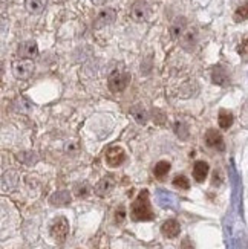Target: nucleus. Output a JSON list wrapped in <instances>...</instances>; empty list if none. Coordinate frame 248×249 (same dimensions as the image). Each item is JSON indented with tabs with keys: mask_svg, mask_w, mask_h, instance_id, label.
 <instances>
[{
	"mask_svg": "<svg viewBox=\"0 0 248 249\" xmlns=\"http://www.w3.org/2000/svg\"><path fill=\"white\" fill-rule=\"evenodd\" d=\"M131 217L135 222H149L155 217V214L150 207V200H149V191L143 190L139 191L138 197L134 200L132 207H131Z\"/></svg>",
	"mask_w": 248,
	"mask_h": 249,
	"instance_id": "nucleus-1",
	"label": "nucleus"
},
{
	"mask_svg": "<svg viewBox=\"0 0 248 249\" xmlns=\"http://www.w3.org/2000/svg\"><path fill=\"white\" fill-rule=\"evenodd\" d=\"M129 83H131V73L123 71V69H115L111 75L109 80H107V84H109V89L115 93L123 92Z\"/></svg>",
	"mask_w": 248,
	"mask_h": 249,
	"instance_id": "nucleus-2",
	"label": "nucleus"
},
{
	"mask_svg": "<svg viewBox=\"0 0 248 249\" xmlns=\"http://www.w3.org/2000/svg\"><path fill=\"white\" fill-rule=\"evenodd\" d=\"M13 73L19 80H28L34 73V64H32L31 60H16L13 63Z\"/></svg>",
	"mask_w": 248,
	"mask_h": 249,
	"instance_id": "nucleus-3",
	"label": "nucleus"
},
{
	"mask_svg": "<svg viewBox=\"0 0 248 249\" xmlns=\"http://www.w3.org/2000/svg\"><path fill=\"white\" fill-rule=\"evenodd\" d=\"M69 232V223L64 217H58L54 220L52 226H51V235L56 239L57 242H63L66 239V235Z\"/></svg>",
	"mask_w": 248,
	"mask_h": 249,
	"instance_id": "nucleus-4",
	"label": "nucleus"
},
{
	"mask_svg": "<svg viewBox=\"0 0 248 249\" xmlns=\"http://www.w3.org/2000/svg\"><path fill=\"white\" fill-rule=\"evenodd\" d=\"M126 159V153L121 147L118 145H114V147H109L106 151V162L109 167H120Z\"/></svg>",
	"mask_w": 248,
	"mask_h": 249,
	"instance_id": "nucleus-5",
	"label": "nucleus"
},
{
	"mask_svg": "<svg viewBox=\"0 0 248 249\" xmlns=\"http://www.w3.org/2000/svg\"><path fill=\"white\" fill-rule=\"evenodd\" d=\"M17 55L23 60H32L38 55V46L34 40H28V41H23L19 45V49H17Z\"/></svg>",
	"mask_w": 248,
	"mask_h": 249,
	"instance_id": "nucleus-6",
	"label": "nucleus"
},
{
	"mask_svg": "<svg viewBox=\"0 0 248 249\" xmlns=\"http://www.w3.org/2000/svg\"><path fill=\"white\" fill-rule=\"evenodd\" d=\"M150 14V5L146 0H136L131 8V17L135 21H144Z\"/></svg>",
	"mask_w": 248,
	"mask_h": 249,
	"instance_id": "nucleus-7",
	"label": "nucleus"
},
{
	"mask_svg": "<svg viewBox=\"0 0 248 249\" xmlns=\"http://www.w3.org/2000/svg\"><path fill=\"white\" fill-rule=\"evenodd\" d=\"M115 17H116L115 9H112V8H106V9L100 11L98 16H96V18H95V26H96V28H103V26L111 25L112 21L115 20Z\"/></svg>",
	"mask_w": 248,
	"mask_h": 249,
	"instance_id": "nucleus-8",
	"label": "nucleus"
},
{
	"mask_svg": "<svg viewBox=\"0 0 248 249\" xmlns=\"http://www.w3.org/2000/svg\"><path fill=\"white\" fill-rule=\"evenodd\" d=\"M206 144L211 148H218V150H224V138L222 135L218 132V130L210 128L206 133Z\"/></svg>",
	"mask_w": 248,
	"mask_h": 249,
	"instance_id": "nucleus-9",
	"label": "nucleus"
},
{
	"mask_svg": "<svg viewBox=\"0 0 248 249\" xmlns=\"http://www.w3.org/2000/svg\"><path fill=\"white\" fill-rule=\"evenodd\" d=\"M179 231H181V226L176 220H167L163 223V226H161V232H163L166 237H169V239H175V237L179 235Z\"/></svg>",
	"mask_w": 248,
	"mask_h": 249,
	"instance_id": "nucleus-10",
	"label": "nucleus"
},
{
	"mask_svg": "<svg viewBox=\"0 0 248 249\" xmlns=\"http://www.w3.org/2000/svg\"><path fill=\"white\" fill-rule=\"evenodd\" d=\"M187 28H189V26H187L186 18H184V17H178V18L173 21V25H172V28H170V36H172V38L179 40L181 36L184 34Z\"/></svg>",
	"mask_w": 248,
	"mask_h": 249,
	"instance_id": "nucleus-11",
	"label": "nucleus"
},
{
	"mask_svg": "<svg viewBox=\"0 0 248 249\" xmlns=\"http://www.w3.org/2000/svg\"><path fill=\"white\" fill-rule=\"evenodd\" d=\"M179 41H181V46L184 49H191L193 46H195V43H196V31H195V28H187L184 34L181 36Z\"/></svg>",
	"mask_w": 248,
	"mask_h": 249,
	"instance_id": "nucleus-12",
	"label": "nucleus"
},
{
	"mask_svg": "<svg viewBox=\"0 0 248 249\" xmlns=\"http://www.w3.org/2000/svg\"><path fill=\"white\" fill-rule=\"evenodd\" d=\"M46 5H48V0H26L25 2V6H26V11L31 14H41L43 11L46 9Z\"/></svg>",
	"mask_w": 248,
	"mask_h": 249,
	"instance_id": "nucleus-13",
	"label": "nucleus"
},
{
	"mask_svg": "<svg viewBox=\"0 0 248 249\" xmlns=\"http://www.w3.org/2000/svg\"><path fill=\"white\" fill-rule=\"evenodd\" d=\"M209 164L207 162H204V160H198L195 167H193V178H195L198 182H204L209 175Z\"/></svg>",
	"mask_w": 248,
	"mask_h": 249,
	"instance_id": "nucleus-14",
	"label": "nucleus"
},
{
	"mask_svg": "<svg viewBox=\"0 0 248 249\" xmlns=\"http://www.w3.org/2000/svg\"><path fill=\"white\" fill-rule=\"evenodd\" d=\"M211 80H213V83H214V84L222 86V84L227 83L229 75H227V72H225V69H224L222 66H216V68H213V72H211Z\"/></svg>",
	"mask_w": 248,
	"mask_h": 249,
	"instance_id": "nucleus-15",
	"label": "nucleus"
},
{
	"mask_svg": "<svg viewBox=\"0 0 248 249\" xmlns=\"http://www.w3.org/2000/svg\"><path fill=\"white\" fill-rule=\"evenodd\" d=\"M233 121H234V118H233V113H231V112L225 110V109H221V110H219L218 123H219V127H221V128L225 130V128L231 127Z\"/></svg>",
	"mask_w": 248,
	"mask_h": 249,
	"instance_id": "nucleus-16",
	"label": "nucleus"
},
{
	"mask_svg": "<svg viewBox=\"0 0 248 249\" xmlns=\"http://www.w3.org/2000/svg\"><path fill=\"white\" fill-rule=\"evenodd\" d=\"M169 170H170V164L167 160H159L158 164L155 165V168H153V173H155V176L158 178V179H163L167 173H169Z\"/></svg>",
	"mask_w": 248,
	"mask_h": 249,
	"instance_id": "nucleus-17",
	"label": "nucleus"
},
{
	"mask_svg": "<svg viewBox=\"0 0 248 249\" xmlns=\"http://www.w3.org/2000/svg\"><path fill=\"white\" fill-rule=\"evenodd\" d=\"M245 20H248V2L242 3L234 11V21L239 23V21H245Z\"/></svg>",
	"mask_w": 248,
	"mask_h": 249,
	"instance_id": "nucleus-18",
	"label": "nucleus"
},
{
	"mask_svg": "<svg viewBox=\"0 0 248 249\" xmlns=\"http://www.w3.org/2000/svg\"><path fill=\"white\" fill-rule=\"evenodd\" d=\"M112 185H114L112 179H111V178H104V179L98 183V185H96V193H98L100 196H104V194H107V193L111 191Z\"/></svg>",
	"mask_w": 248,
	"mask_h": 249,
	"instance_id": "nucleus-19",
	"label": "nucleus"
},
{
	"mask_svg": "<svg viewBox=\"0 0 248 249\" xmlns=\"http://www.w3.org/2000/svg\"><path fill=\"white\" fill-rule=\"evenodd\" d=\"M173 185H175L176 188H181V190H189L190 182H189V179H187L186 176H176V178L173 179Z\"/></svg>",
	"mask_w": 248,
	"mask_h": 249,
	"instance_id": "nucleus-20",
	"label": "nucleus"
},
{
	"mask_svg": "<svg viewBox=\"0 0 248 249\" xmlns=\"http://www.w3.org/2000/svg\"><path fill=\"white\" fill-rule=\"evenodd\" d=\"M132 115L135 116V120H136L138 123H146L147 115H146V112L143 110V107H139V106L134 107V109H132Z\"/></svg>",
	"mask_w": 248,
	"mask_h": 249,
	"instance_id": "nucleus-21",
	"label": "nucleus"
},
{
	"mask_svg": "<svg viewBox=\"0 0 248 249\" xmlns=\"http://www.w3.org/2000/svg\"><path fill=\"white\" fill-rule=\"evenodd\" d=\"M17 101L21 104V106H19V107H16L17 110H20V112H29L31 110V107H32V104L26 100V98H23V96H21V98H17Z\"/></svg>",
	"mask_w": 248,
	"mask_h": 249,
	"instance_id": "nucleus-22",
	"label": "nucleus"
},
{
	"mask_svg": "<svg viewBox=\"0 0 248 249\" xmlns=\"http://www.w3.org/2000/svg\"><path fill=\"white\" fill-rule=\"evenodd\" d=\"M238 52L241 55H248V36H245L241 41V45L238 48Z\"/></svg>",
	"mask_w": 248,
	"mask_h": 249,
	"instance_id": "nucleus-23",
	"label": "nucleus"
},
{
	"mask_svg": "<svg viewBox=\"0 0 248 249\" xmlns=\"http://www.w3.org/2000/svg\"><path fill=\"white\" fill-rule=\"evenodd\" d=\"M181 249H193V246H191V243H190L189 239H184V240H182Z\"/></svg>",
	"mask_w": 248,
	"mask_h": 249,
	"instance_id": "nucleus-24",
	"label": "nucleus"
},
{
	"mask_svg": "<svg viewBox=\"0 0 248 249\" xmlns=\"http://www.w3.org/2000/svg\"><path fill=\"white\" fill-rule=\"evenodd\" d=\"M91 2L94 3V5H104L107 0H91Z\"/></svg>",
	"mask_w": 248,
	"mask_h": 249,
	"instance_id": "nucleus-25",
	"label": "nucleus"
}]
</instances>
